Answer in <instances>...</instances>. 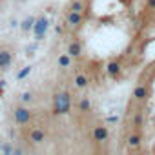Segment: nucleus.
Returning <instances> with one entry per match:
<instances>
[{
  "label": "nucleus",
  "mask_w": 155,
  "mask_h": 155,
  "mask_svg": "<svg viewBox=\"0 0 155 155\" xmlns=\"http://www.w3.org/2000/svg\"><path fill=\"white\" fill-rule=\"evenodd\" d=\"M48 26H49V22H48V18H38V20H35V24H33V31H35V37H37V40H40L42 37H44V33L48 31Z\"/></svg>",
  "instance_id": "obj_3"
},
{
  "label": "nucleus",
  "mask_w": 155,
  "mask_h": 155,
  "mask_svg": "<svg viewBox=\"0 0 155 155\" xmlns=\"http://www.w3.org/2000/svg\"><path fill=\"white\" fill-rule=\"evenodd\" d=\"M108 120H110V122H117V120H119V117H110Z\"/></svg>",
  "instance_id": "obj_21"
},
{
  "label": "nucleus",
  "mask_w": 155,
  "mask_h": 155,
  "mask_svg": "<svg viewBox=\"0 0 155 155\" xmlns=\"http://www.w3.org/2000/svg\"><path fill=\"white\" fill-rule=\"evenodd\" d=\"M0 97H2V90H0Z\"/></svg>",
  "instance_id": "obj_23"
},
{
  "label": "nucleus",
  "mask_w": 155,
  "mask_h": 155,
  "mask_svg": "<svg viewBox=\"0 0 155 155\" xmlns=\"http://www.w3.org/2000/svg\"><path fill=\"white\" fill-rule=\"evenodd\" d=\"M31 99H33L31 93H24V95H22V101H24V102H31Z\"/></svg>",
  "instance_id": "obj_18"
},
{
  "label": "nucleus",
  "mask_w": 155,
  "mask_h": 155,
  "mask_svg": "<svg viewBox=\"0 0 155 155\" xmlns=\"http://www.w3.org/2000/svg\"><path fill=\"white\" fill-rule=\"evenodd\" d=\"M140 122H142V117L137 115V117H135V126H140Z\"/></svg>",
  "instance_id": "obj_19"
},
{
  "label": "nucleus",
  "mask_w": 155,
  "mask_h": 155,
  "mask_svg": "<svg viewBox=\"0 0 155 155\" xmlns=\"http://www.w3.org/2000/svg\"><path fill=\"white\" fill-rule=\"evenodd\" d=\"M71 11L81 13V11H82V4H81V2H73V6H71Z\"/></svg>",
  "instance_id": "obj_17"
},
{
  "label": "nucleus",
  "mask_w": 155,
  "mask_h": 155,
  "mask_svg": "<svg viewBox=\"0 0 155 155\" xmlns=\"http://www.w3.org/2000/svg\"><path fill=\"white\" fill-rule=\"evenodd\" d=\"M69 55H62V57H58V66H62V68H68L69 66Z\"/></svg>",
  "instance_id": "obj_15"
},
{
  "label": "nucleus",
  "mask_w": 155,
  "mask_h": 155,
  "mask_svg": "<svg viewBox=\"0 0 155 155\" xmlns=\"http://www.w3.org/2000/svg\"><path fill=\"white\" fill-rule=\"evenodd\" d=\"M71 110V95L68 91H60L53 97V113L55 115H66Z\"/></svg>",
  "instance_id": "obj_1"
},
{
  "label": "nucleus",
  "mask_w": 155,
  "mask_h": 155,
  "mask_svg": "<svg viewBox=\"0 0 155 155\" xmlns=\"http://www.w3.org/2000/svg\"><path fill=\"white\" fill-rule=\"evenodd\" d=\"M133 97H135V99H139V101H142V99H146V97H148V90H146L144 86H137V88H135V91H133Z\"/></svg>",
  "instance_id": "obj_10"
},
{
  "label": "nucleus",
  "mask_w": 155,
  "mask_h": 155,
  "mask_svg": "<svg viewBox=\"0 0 155 155\" xmlns=\"http://www.w3.org/2000/svg\"><path fill=\"white\" fill-rule=\"evenodd\" d=\"M4 86H6V82H4V81H0V90H4Z\"/></svg>",
  "instance_id": "obj_22"
},
{
  "label": "nucleus",
  "mask_w": 155,
  "mask_h": 155,
  "mask_svg": "<svg viewBox=\"0 0 155 155\" xmlns=\"http://www.w3.org/2000/svg\"><path fill=\"white\" fill-rule=\"evenodd\" d=\"M75 84H77V88H86L88 86V77L86 75H77L75 77Z\"/></svg>",
  "instance_id": "obj_11"
},
{
  "label": "nucleus",
  "mask_w": 155,
  "mask_h": 155,
  "mask_svg": "<svg viewBox=\"0 0 155 155\" xmlns=\"http://www.w3.org/2000/svg\"><path fill=\"white\" fill-rule=\"evenodd\" d=\"M81 22H82V17H81V13L71 11V13L68 15V24H69V26H79Z\"/></svg>",
  "instance_id": "obj_7"
},
{
  "label": "nucleus",
  "mask_w": 155,
  "mask_h": 155,
  "mask_svg": "<svg viewBox=\"0 0 155 155\" xmlns=\"http://www.w3.org/2000/svg\"><path fill=\"white\" fill-rule=\"evenodd\" d=\"M0 150H2V146H0Z\"/></svg>",
  "instance_id": "obj_24"
},
{
  "label": "nucleus",
  "mask_w": 155,
  "mask_h": 155,
  "mask_svg": "<svg viewBox=\"0 0 155 155\" xmlns=\"http://www.w3.org/2000/svg\"><path fill=\"white\" fill-rule=\"evenodd\" d=\"M29 73H31V66H26L24 69H20V71L17 73V79H18V81H22V79H26Z\"/></svg>",
  "instance_id": "obj_13"
},
{
  "label": "nucleus",
  "mask_w": 155,
  "mask_h": 155,
  "mask_svg": "<svg viewBox=\"0 0 155 155\" xmlns=\"http://www.w3.org/2000/svg\"><path fill=\"white\" fill-rule=\"evenodd\" d=\"M81 51H82V48H81L79 42H71L69 48H68V55H69V57H79Z\"/></svg>",
  "instance_id": "obj_8"
},
{
  "label": "nucleus",
  "mask_w": 155,
  "mask_h": 155,
  "mask_svg": "<svg viewBox=\"0 0 155 155\" xmlns=\"http://www.w3.org/2000/svg\"><path fill=\"white\" fill-rule=\"evenodd\" d=\"M108 128L106 126H97L95 130H93V139L97 140V142H104V140H108Z\"/></svg>",
  "instance_id": "obj_4"
},
{
  "label": "nucleus",
  "mask_w": 155,
  "mask_h": 155,
  "mask_svg": "<svg viewBox=\"0 0 155 155\" xmlns=\"http://www.w3.org/2000/svg\"><path fill=\"white\" fill-rule=\"evenodd\" d=\"M33 24H35V18L29 17V18H26V20L22 22V29H24V31H29V29L33 28Z\"/></svg>",
  "instance_id": "obj_14"
},
{
  "label": "nucleus",
  "mask_w": 155,
  "mask_h": 155,
  "mask_svg": "<svg viewBox=\"0 0 155 155\" xmlns=\"http://www.w3.org/2000/svg\"><path fill=\"white\" fill-rule=\"evenodd\" d=\"M79 108H81V111H88V110L91 108V102H90L88 99H82L81 104H79Z\"/></svg>",
  "instance_id": "obj_16"
},
{
  "label": "nucleus",
  "mask_w": 155,
  "mask_h": 155,
  "mask_svg": "<svg viewBox=\"0 0 155 155\" xmlns=\"http://www.w3.org/2000/svg\"><path fill=\"white\" fill-rule=\"evenodd\" d=\"M11 58H13V57H11L9 51H6V49L0 51V68H8V66L11 64Z\"/></svg>",
  "instance_id": "obj_6"
},
{
  "label": "nucleus",
  "mask_w": 155,
  "mask_h": 155,
  "mask_svg": "<svg viewBox=\"0 0 155 155\" xmlns=\"http://www.w3.org/2000/svg\"><path fill=\"white\" fill-rule=\"evenodd\" d=\"M31 120V111L24 106L20 108H15V122L17 124H28Z\"/></svg>",
  "instance_id": "obj_2"
},
{
  "label": "nucleus",
  "mask_w": 155,
  "mask_h": 155,
  "mask_svg": "<svg viewBox=\"0 0 155 155\" xmlns=\"http://www.w3.org/2000/svg\"><path fill=\"white\" fill-rule=\"evenodd\" d=\"M148 6H150L151 9H155V0H148Z\"/></svg>",
  "instance_id": "obj_20"
},
{
  "label": "nucleus",
  "mask_w": 155,
  "mask_h": 155,
  "mask_svg": "<svg viewBox=\"0 0 155 155\" xmlns=\"http://www.w3.org/2000/svg\"><path fill=\"white\" fill-rule=\"evenodd\" d=\"M139 144H140V137L139 135H130L128 137V146L130 148H137Z\"/></svg>",
  "instance_id": "obj_12"
},
{
  "label": "nucleus",
  "mask_w": 155,
  "mask_h": 155,
  "mask_svg": "<svg viewBox=\"0 0 155 155\" xmlns=\"http://www.w3.org/2000/svg\"><path fill=\"white\" fill-rule=\"evenodd\" d=\"M106 69H108V73H110L111 77H117V75L120 73V64L113 60V62H110V64H108V68H106Z\"/></svg>",
  "instance_id": "obj_9"
},
{
  "label": "nucleus",
  "mask_w": 155,
  "mask_h": 155,
  "mask_svg": "<svg viewBox=\"0 0 155 155\" xmlns=\"http://www.w3.org/2000/svg\"><path fill=\"white\" fill-rule=\"evenodd\" d=\"M44 139H46V133L42 131V130H31V133H29V140L33 142V144H40V142H44Z\"/></svg>",
  "instance_id": "obj_5"
}]
</instances>
